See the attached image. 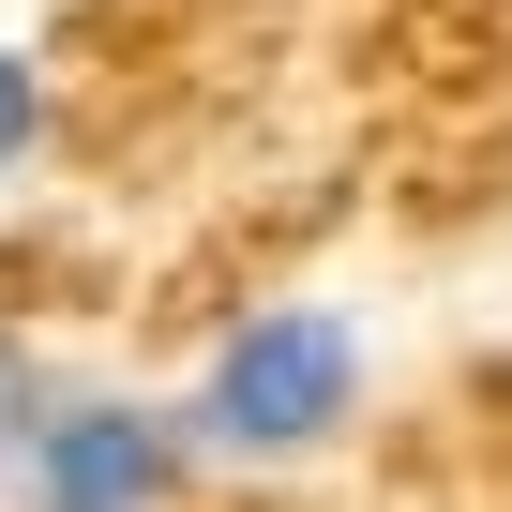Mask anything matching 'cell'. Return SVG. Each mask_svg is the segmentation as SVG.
Instances as JSON below:
<instances>
[{
    "instance_id": "obj_1",
    "label": "cell",
    "mask_w": 512,
    "mask_h": 512,
    "mask_svg": "<svg viewBox=\"0 0 512 512\" xmlns=\"http://www.w3.org/2000/svg\"><path fill=\"white\" fill-rule=\"evenodd\" d=\"M347 407H362V332L332 302H272V317H241L211 347L181 437L196 452H241V467H302L317 437H347Z\"/></svg>"
},
{
    "instance_id": "obj_2",
    "label": "cell",
    "mask_w": 512,
    "mask_h": 512,
    "mask_svg": "<svg viewBox=\"0 0 512 512\" xmlns=\"http://www.w3.org/2000/svg\"><path fill=\"white\" fill-rule=\"evenodd\" d=\"M166 482H181V422L136 407V392H46L31 467H16L31 512H151Z\"/></svg>"
},
{
    "instance_id": "obj_3",
    "label": "cell",
    "mask_w": 512,
    "mask_h": 512,
    "mask_svg": "<svg viewBox=\"0 0 512 512\" xmlns=\"http://www.w3.org/2000/svg\"><path fill=\"white\" fill-rule=\"evenodd\" d=\"M31 422H46V377L16 362V332H0V482L31 467Z\"/></svg>"
},
{
    "instance_id": "obj_4",
    "label": "cell",
    "mask_w": 512,
    "mask_h": 512,
    "mask_svg": "<svg viewBox=\"0 0 512 512\" xmlns=\"http://www.w3.org/2000/svg\"><path fill=\"white\" fill-rule=\"evenodd\" d=\"M0 166H31V61H0Z\"/></svg>"
}]
</instances>
